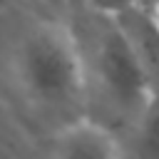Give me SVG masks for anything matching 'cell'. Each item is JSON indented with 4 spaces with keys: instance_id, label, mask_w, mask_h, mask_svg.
Wrapping results in <instances>:
<instances>
[{
    "instance_id": "52a82bcc",
    "label": "cell",
    "mask_w": 159,
    "mask_h": 159,
    "mask_svg": "<svg viewBox=\"0 0 159 159\" xmlns=\"http://www.w3.org/2000/svg\"><path fill=\"white\" fill-rule=\"evenodd\" d=\"M45 2L52 5V7H57V10H62L67 22H70L72 17H77L80 12L87 10V0H45Z\"/></svg>"
},
{
    "instance_id": "8992f818",
    "label": "cell",
    "mask_w": 159,
    "mask_h": 159,
    "mask_svg": "<svg viewBox=\"0 0 159 159\" xmlns=\"http://www.w3.org/2000/svg\"><path fill=\"white\" fill-rule=\"evenodd\" d=\"M137 2H142V0H87V10L117 17L119 12H124V10H129V7H134Z\"/></svg>"
},
{
    "instance_id": "5b68a950",
    "label": "cell",
    "mask_w": 159,
    "mask_h": 159,
    "mask_svg": "<svg viewBox=\"0 0 159 159\" xmlns=\"http://www.w3.org/2000/svg\"><path fill=\"white\" fill-rule=\"evenodd\" d=\"M129 159H159V94L149 97L129 129Z\"/></svg>"
},
{
    "instance_id": "ba28073f",
    "label": "cell",
    "mask_w": 159,
    "mask_h": 159,
    "mask_svg": "<svg viewBox=\"0 0 159 159\" xmlns=\"http://www.w3.org/2000/svg\"><path fill=\"white\" fill-rule=\"evenodd\" d=\"M154 5H157V12H159V2H154Z\"/></svg>"
},
{
    "instance_id": "277c9868",
    "label": "cell",
    "mask_w": 159,
    "mask_h": 159,
    "mask_svg": "<svg viewBox=\"0 0 159 159\" xmlns=\"http://www.w3.org/2000/svg\"><path fill=\"white\" fill-rule=\"evenodd\" d=\"M52 159H122V152L114 134L82 122L52 139Z\"/></svg>"
},
{
    "instance_id": "6da1fadb",
    "label": "cell",
    "mask_w": 159,
    "mask_h": 159,
    "mask_svg": "<svg viewBox=\"0 0 159 159\" xmlns=\"http://www.w3.org/2000/svg\"><path fill=\"white\" fill-rule=\"evenodd\" d=\"M2 70L22 119L50 139L87 122L84 67L70 22L50 15L20 22L5 45Z\"/></svg>"
},
{
    "instance_id": "3957f363",
    "label": "cell",
    "mask_w": 159,
    "mask_h": 159,
    "mask_svg": "<svg viewBox=\"0 0 159 159\" xmlns=\"http://www.w3.org/2000/svg\"><path fill=\"white\" fill-rule=\"evenodd\" d=\"M119 22V30L142 70V77L154 94H159V12L157 5H147L144 0L134 7L119 12L114 17Z\"/></svg>"
},
{
    "instance_id": "30bf717a",
    "label": "cell",
    "mask_w": 159,
    "mask_h": 159,
    "mask_svg": "<svg viewBox=\"0 0 159 159\" xmlns=\"http://www.w3.org/2000/svg\"><path fill=\"white\" fill-rule=\"evenodd\" d=\"M0 2H2V0H0Z\"/></svg>"
},
{
    "instance_id": "9c48e42d",
    "label": "cell",
    "mask_w": 159,
    "mask_h": 159,
    "mask_svg": "<svg viewBox=\"0 0 159 159\" xmlns=\"http://www.w3.org/2000/svg\"><path fill=\"white\" fill-rule=\"evenodd\" d=\"M154 2H159V0H154Z\"/></svg>"
},
{
    "instance_id": "7a4b0ae2",
    "label": "cell",
    "mask_w": 159,
    "mask_h": 159,
    "mask_svg": "<svg viewBox=\"0 0 159 159\" xmlns=\"http://www.w3.org/2000/svg\"><path fill=\"white\" fill-rule=\"evenodd\" d=\"M80 45L84 87H87V122L114 129H132L152 92L142 70L112 15L84 10L70 20Z\"/></svg>"
}]
</instances>
